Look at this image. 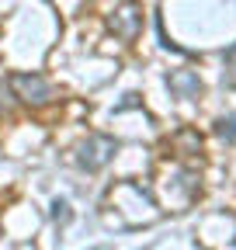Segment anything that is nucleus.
I'll return each instance as SVG.
<instances>
[{"label": "nucleus", "instance_id": "obj_6", "mask_svg": "<svg viewBox=\"0 0 236 250\" xmlns=\"http://www.w3.org/2000/svg\"><path fill=\"white\" fill-rule=\"evenodd\" d=\"M52 219H59V223H66V219H70V205H66L63 198L52 202Z\"/></svg>", "mask_w": 236, "mask_h": 250}, {"label": "nucleus", "instance_id": "obj_8", "mask_svg": "<svg viewBox=\"0 0 236 250\" xmlns=\"http://www.w3.org/2000/svg\"><path fill=\"white\" fill-rule=\"evenodd\" d=\"M233 247H236V236H233Z\"/></svg>", "mask_w": 236, "mask_h": 250}, {"label": "nucleus", "instance_id": "obj_2", "mask_svg": "<svg viewBox=\"0 0 236 250\" xmlns=\"http://www.w3.org/2000/svg\"><path fill=\"white\" fill-rule=\"evenodd\" d=\"M108 28H111V35L122 39V42L139 39V31H142V4L139 0H122V4L108 14Z\"/></svg>", "mask_w": 236, "mask_h": 250}, {"label": "nucleus", "instance_id": "obj_7", "mask_svg": "<svg viewBox=\"0 0 236 250\" xmlns=\"http://www.w3.org/2000/svg\"><path fill=\"white\" fill-rule=\"evenodd\" d=\"M222 59H226V70H229V77L236 80V42H233V45L222 52Z\"/></svg>", "mask_w": 236, "mask_h": 250}, {"label": "nucleus", "instance_id": "obj_3", "mask_svg": "<svg viewBox=\"0 0 236 250\" xmlns=\"http://www.w3.org/2000/svg\"><path fill=\"white\" fill-rule=\"evenodd\" d=\"M11 90L18 94L24 104H32V108H42V104H49L56 98L52 83L45 77H39V73H14L11 77Z\"/></svg>", "mask_w": 236, "mask_h": 250}, {"label": "nucleus", "instance_id": "obj_4", "mask_svg": "<svg viewBox=\"0 0 236 250\" xmlns=\"http://www.w3.org/2000/svg\"><path fill=\"white\" fill-rule=\"evenodd\" d=\"M167 87L177 94V98H184V101H191V98H198V94H201V80H198L195 70H174V73L167 77Z\"/></svg>", "mask_w": 236, "mask_h": 250}, {"label": "nucleus", "instance_id": "obj_5", "mask_svg": "<svg viewBox=\"0 0 236 250\" xmlns=\"http://www.w3.org/2000/svg\"><path fill=\"white\" fill-rule=\"evenodd\" d=\"M216 132H219L226 143H236V115H229V118H219V122H216Z\"/></svg>", "mask_w": 236, "mask_h": 250}, {"label": "nucleus", "instance_id": "obj_1", "mask_svg": "<svg viewBox=\"0 0 236 250\" xmlns=\"http://www.w3.org/2000/svg\"><path fill=\"white\" fill-rule=\"evenodd\" d=\"M115 153H118V143L111 136H87V143H80V149H77V164L87 174H98L111 164Z\"/></svg>", "mask_w": 236, "mask_h": 250}]
</instances>
